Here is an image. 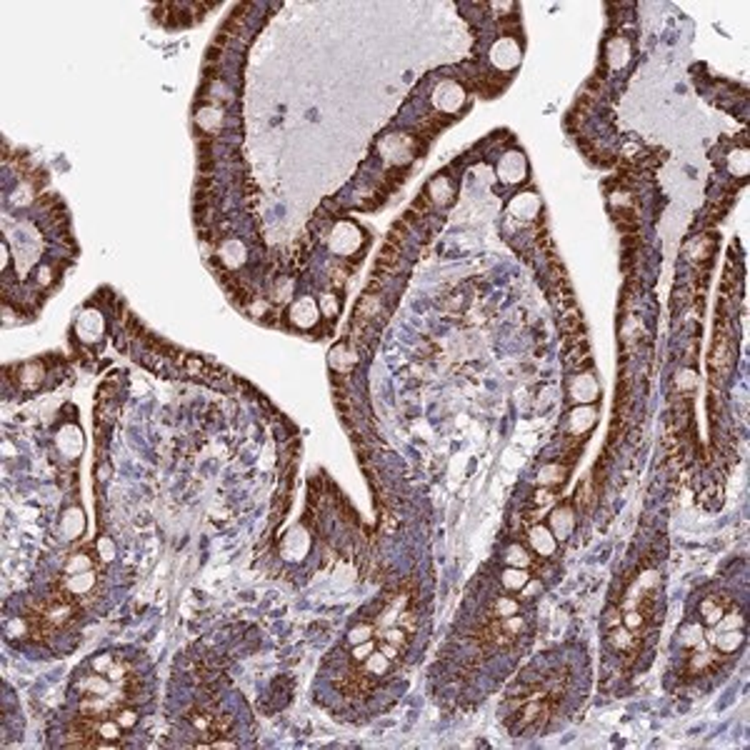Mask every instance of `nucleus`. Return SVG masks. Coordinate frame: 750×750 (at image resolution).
I'll return each instance as SVG.
<instances>
[{"mask_svg":"<svg viewBox=\"0 0 750 750\" xmlns=\"http://www.w3.org/2000/svg\"><path fill=\"white\" fill-rule=\"evenodd\" d=\"M678 643H680L683 648H690V650L703 648V646H705V635H703V628H701V625H696V623H688V625H683V628H680V633H678Z\"/></svg>","mask_w":750,"mask_h":750,"instance_id":"obj_25","label":"nucleus"},{"mask_svg":"<svg viewBox=\"0 0 750 750\" xmlns=\"http://www.w3.org/2000/svg\"><path fill=\"white\" fill-rule=\"evenodd\" d=\"M93 588H95V575L91 573V570H86V573H70V578H68V591L73 593V595H86V593H91Z\"/></svg>","mask_w":750,"mask_h":750,"instance_id":"obj_26","label":"nucleus"},{"mask_svg":"<svg viewBox=\"0 0 750 750\" xmlns=\"http://www.w3.org/2000/svg\"><path fill=\"white\" fill-rule=\"evenodd\" d=\"M733 363H735V338H733V330L728 328L726 320H720L713 341V350H710V368H713V373H718L720 378H726Z\"/></svg>","mask_w":750,"mask_h":750,"instance_id":"obj_2","label":"nucleus"},{"mask_svg":"<svg viewBox=\"0 0 750 750\" xmlns=\"http://www.w3.org/2000/svg\"><path fill=\"white\" fill-rule=\"evenodd\" d=\"M288 318L295 328L311 330L318 325L320 320V308H318L315 298H298L295 303H290V311H288Z\"/></svg>","mask_w":750,"mask_h":750,"instance_id":"obj_6","label":"nucleus"},{"mask_svg":"<svg viewBox=\"0 0 750 750\" xmlns=\"http://www.w3.org/2000/svg\"><path fill=\"white\" fill-rule=\"evenodd\" d=\"M715 245H718V238L713 235H696V240H690L688 245V256L696 263H708L715 253Z\"/></svg>","mask_w":750,"mask_h":750,"instance_id":"obj_21","label":"nucleus"},{"mask_svg":"<svg viewBox=\"0 0 750 750\" xmlns=\"http://www.w3.org/2000/svg\"><path fill=\"white\" fill-rule=\"evenodd\" d=\"M598 396H600V385L593 373H578L570 380V398L578 405H591L593 400H598Z\"/></svg>","mask_w":750,"mask_h":750,"instance_id":"obj_8","label":"nucleus"},{"mask_svg":"<svg viewBox=\"0 0 750 750\" xmlns=\"http://www.w3.org/2000/svg\"><path fill=\"white\" fill-rule=\"evenodd\" d=\"M98 548H100V553H103L105 561H110V558H113V543H110L108 538H103V540H100Z\"/></svg>","mask_w":750,"mask_h":750,"instance_id":"obj_43","label":"nucleus"},{"mask_svg":"<svg viewBox=\"0 0 750 750\" xmlns=\"http://www.w3.org/2000/svg\"><path fill=\"white\" fill-rule=\"evenodd\" d=\"M493 610H495V616H498L500 620H503V618L515 616V613H518V603H515L513 598H508V595H500V598L495 600Z\"/></svg>","mask_w":750,"mask_h":750,"instance_id":"obj_36","label":"nucleus"},{"mask_svg":"<svg viewBox=\"0 0 750 750\" xmlns=\"http://www.w3.org/2000/svg\"><path fill=\"white\" fill-rule=\"evenodd\" d=\"M728 168H731L733 175L738 178L748 175V150H733L728 155Z\"/></svg>","mask_w":750,"mask_h":750,"instance_id":"obj_29","label":"nucleus"},{"mask_svg":"<svg viewBox=\"0 0 750 750\" xmlns=\"http://www.w3.org/2000/svg\"><path fill=\"white\" fill-rule=\"evenodd\" d=\"M510 213L520 220H536L538 213H540V198L533 190H525V193H518V196L510 201Z\"/></svg>","mask_w":750,"mask_h":750,"instance_id":"obj_12","label":"nucleus"},{"mask_svg":"<svg viewBox=\"0 0 750 750\" xmlns=\"http://www.w3.org/2000/svg\"><path fill=\"white\" fill-rule=\"evenodd\" d=\"M363 231H360L355 223H338L330 233V250L336 256H355L363 245Z\"/></svg>","mask_w":750,"mask_h":750,"instance_id":"obj_3","label":"nucleus"},{"mask_svg":"<svg viewBox=\"0 0 750 750\" xmlns=\"http://www.w3.org/2000/svg\"><path fill=\"white\" fill-rule=\"evenodd\" d=\"M58 451L63 453V455L68 458H78V453L83 451V435H80V430L75 425H65L58 433Z\"/></svg>","mask_w":750,"mask_h":750,"instance_id":"obj_20","label":"nucleus"},{"mask_svg":"<svg viewBox=\"0 0 750 750\" xmlns=\"http://www.w3.org/2000/svg\"><path fill=\"white\" fill-rule=\"evenodd\" d=\"M218 258H220V263H223L226 268L235 270V268H240L245 260H248V253H245V245L240 243V240H226V243L220 245Z\"/></svg>","mask_w":750,"mask_h":750,"instance_id":"obj_18","label":"nucleus"},{"mask_svg":"<svg viewBox=\"0 0 750 750\" xmlns=\"http://www.w3.org/2000/svg\"><path fill=\"white\" fill-rule=\"evenodd\" d=\"M506 561H508V565H513V568H528V565H531V558H528V553H525L523 545H510V548L506 550Z\"/></svg>","mask_w":750,"mask_h":750,"instance_id":"obj_33","label":"nucleus"},{"mask_svg":"<svg viewBox=\"0 0 750 750\" xmlns=\"http://www.w3.org/2000/svg\"><path fill=\"white\" fill-rule=\"evenodd\" d=\"M433 105L448 116L458 113L465 105V88L455 80H440L433 91Z\"/></svg>","mask_w":750,"mask_h":750,"instance_id":"obj_4","label":"nucleus"},{"mask_svg":"<svg viewBox=\"0 0 750 750\" xmlns=\"http://www.w3.org/2000/svg\"><path fill=\"white\" fill-rule=\"evenodd\" d=\"M75 330H78V338H83V341H98L105 330L103 315L98 311H86L78 318Z\"/></svg>","mask_w":750,"mask_h":750,"instance_id":"obj_15","label":"nucleus"},{"mask_svg":"<svg viewBox=\"0 0 750 750\" xmlns=\"http://www.w3.org/2000/svg\"><path fill=\"white\" fill-rule=\"evenodd\" d=\"M568 478V468L563 463H550L545 465V468H540V473H538V485H543V488H558V485H563Z\"/></svg>","mask_w":750,"mask_h":750,"instance_id":"obj_23","label":"nucleus"},{"mask_svg":"<svg viewBox=\"0 0 750 750\" xmlns=\"http://www.w3.org/2000/svg\"><path fill=\"white\" fill-rule=\"evenodd\" d=\"M528 543H531V548L540 558H550L555 553V548H558V540H555V536L545 525H533L531 531H528Z\"/></svg>","mask_w":750,"mask_h":750,"instance_id":"obj_13","label":"nucleus"},{"mask_svg":"<svg viewBox=\"0 0 750 750\" xmlns=\"http://www.w3.org/2000/svg\"><path fill=\"white\" fill-rule=\"evenodd\" d=\"M355 363H358V353L350 348L348 343H341V345H336V348L330 350V368L338 375H348L355 368Z\"/></svg>","mask_w":750,"mask_h":750,"instance_id":"obj_16","label":"nucleus"},{"mask_svg":"<svg viewBox=\"0 0 750 750\" xmlns=\"http://www.w3.org/2000/svg\"><path fill=\"white\" fill-rule=\"evenodd\" d=\"M318 308H320V315L336 318L338 311H341V298H336V293H323V295H320V303H318Z\"/></svg>","mask_w":750,"mask_h":750,"instance_id":"obj_34","label":"nucleus"},{"mask_svg":"<svg viewBox=\"0 0 750 750\" xmlns=\"http://www.w3.org/2000/svg\"><path fill=\"white\" fill-rule=\"evenodd\" d=\"M723 613H726V605H723V603H718V600H715V598L703 600V605H701V616H703V620H705V625H715V623H718L720 618H723Z\"/></svg>","mask_w":750,"mask_h":750,"instance_id":"obj_28","label":"nucleus"},{"mask_svg":"<svg viewBox=\"0 0 750 750\" xmlns=\"http://www.w3.org/2000/svg\"><path fill=\"white\" fill-rule=\"evenodd\" d=\"M498 178L503 180V183H510V185L523 183L525 178H528V160H525L523 153H520V150L506 153V155L500 158Z\"/></svg>","mask_w":750,"mask_h":750,"instance_id":"obj_5","label":"nucleus"},{"mask_svg":"<svg viewBox=\"0 0 750 750\" xmlns=\"http://www.w3.org/2000/svg\"><path fill=\"white\" fill-rule=\"evenodd\" d=\"M713 663H715V653L701 650V653H696V655L690 658V671H693V673H703V671H708V668H710Z\"/></svg>","mask_w":750,"mask_h":750,"instance_id":"obj_35","label":"nucleus"},{"mask_svg":"<svg viewBox=\"0 0 750 750\" xmlns=\"http://www.w3.org/2000/svg\"><path fill=\"white\" fill-rule=\"evenodd\" d=\"M116 720L120 728H133L135 723H138V715H135V710H128V708H125V710H120V713L116 715Z\"/></svg>","mask_w":750,"mask_h":750,"instance_id":"obj_42","label":"nucleus"},{"mask_svg":"<svg viewBox=\"0 0 750 750\" xmlns=\"http://www.w3.org/2000/svg\"><path fill=\"white\" fill-rule=\"evenodd\" d=\"M705 641L720 653H735L740 646H743L745 635H743V630H718V633L713 630Z\"/></svg>","mask_w":750,"mask_h":750,"instance_id":"obj_17","label":"nucleus"},{"mask_svg":"<svg viewBox=\"0 0 750 750\" xmlns=\"http://www.w3.org/2000/svg\"><path fill=\"white\" fill-rule=\"evenodd\" d=\"M500 583H503V588H508V591H523V588L531 583V575H528L525 568L508 565L506 570H503V575H500Z\"/></svg>","mask_w":750,"mask_h":750,"instance_id":"obj_24","label":"nucleus"},{"mask_svg":"<svg viewBox=\"0 0 750 750\" xmlns=\"http://www.w3.org/2000/svg\"><path fill=\"white\" fill-rule=\"evenodd\" d=\"M613 646H616L618 650H628V648L633 646V633H630L628 628L616 630V633H613Z\"/></svg>","mask_w":750,"mask_h":750,"instance_id":"obj_40","label":"nucleus"},{"mask_svg":"<svg viewBox=\"0 0 750 750\" xmlns=\"http://www.w3.org/2000/svg\"><path fill=\"white\" fill-rule=\"evenodd\" d=\"M598 423V410L593 405H578V408L570 413V421H568V428H570V438H586L588 433L593 430V425Z\"/></svg>","mask_w":750,"mask_h":750,"instance_id":"obj_11","label":"nucleus"},{"mask_svg":"<svg viewBox=\"0 0 750 750\" xmlns=\"http://www.w3.org/2000/svg\"><path fill=\"white\" fill-rule=\"evenodd\" d=\"M91 565H93L91 558H88L86 553H78V555H73V558L68 561L65 570H68V573H86V570H91Z\"/></svg>","mask_w":750,"mask_h":750,"instance_id":"obj_37","label":"nucleus"},{"mask_svg":"<svg viewBox=\"0 0 750 750\" xmlns=\"http://www.w3.org/2000/svg\"><path fill=\"white\" fill-rule=\"evenodd\" d=\"M233 745H235L233 740H213V743H210V748H233Z\"/></svg>","mask_w":750,"mask_h":750,"instance_id":"obj_44","label":"nucleus"},{"mask_svg":"<svg viewBox=\"0 0 750 750\" xmlns=\"http://www.w3.org/2000/svg\"><path fill=\"white\" fill-rule=\"evenodd\" d=\"M373 635H375V628H373V625H368V623H360V625L350 628L348 643H350V646H360V643L373 641Z\"/></svg>","mask_w":750,"mask_h":750,"instance_id":"obj_31","label":"nucleus"},{"mask_svg":"<svg viewBox=\"0 0 750 750\" xmlns=\"http://www.w3.org/2000/svg\"><path fill=\"white\" fill-rule=\"evenodd\" d=\"M633 58V43L630 38L625 36H616L610 38L608 45H605V63H608V70H620L625 68Z\"/></svg>","mask_w":750,"mask_h":750,"instance_id":"obj_9","label":"nucleus"},{"mask_svg":"<svg viewBox=\"0 0 750 750\" xmlns=\"http://www.w3.org/2000/svg\"><path fill=\"white\" fill-rule=\"evenodd\" d=\"M743 625H745V618L740 616L738 610H731V613L726 610V613H723V618L715 623L713 628H718V630H743Z\"/></svg>","mask_w":750,"mask_h":750,"instance_id":"obj_30","label":"nucleus"},{"mask_svg":"<svg viewBox=\"0 0 750 750\" xmlns=\"http://www.w3.org/2000/svg\"><path fill=\"white\" fill-rule=\"evenodd\" d=\"M696 383H698V378H696V370H693V368H685V370L675 378V388L683 398L688 396L690 391H696Z\"/></svg>","mask_w":750,"mask_h":750,"instance_id":"obj_32","label":"nucleus"},{"mask_svg":"<svg viewBox=\"0 0 750 750\" xmlns=\"http://www.w3.org/2000/svg\"><path fill=\"white\" fill-rule=\"evenodd\" d=\"M643 623H646V616H643L641 610H625V616H623V625L630 630V633H635V630H641L643 628Z\"/></svg>","mask_w":750,"mask_h":750,"instance_id":"obj_38","label":"nucleus"},{"mask_svg":"<svg viewBox=\"0 0 750 750\" xmlns=\"http://www.w3.org/2000/svg\"><path fill=\"white\" fill-rule=\"evenodd\" d=\"M363 668H366L368 675H385L391 671V658L383 650H373L366 663H363Z\"/></svg>","mask_w":750,"mask_h":750,"instance_id":"obj_27","label":"nucleus"},{"mask_svg":"<svg viewBox=\"0 0 750 750\" xmlns=\"http://www.w3.org/2000/svg\"><path fill=\"white\" fill-rule=\"evenodd\" d=\"M61 531L65 538H80L83 536V531H86V515H83V510L80 508H70V510H65V515H63L61 520Z\"/></svg>","mask_w":750,"mask_h":750,"instance_id":"obj_22","label":"nucleus"},{"mask_svg":"<svg viewBox=\"0 0 750 750\" xmlns=\"http://www.w3.org/2000/svg\"><path fill=\"white\" fill-rule=\"evenodd\" d=\"M418 148H421V141L415 135H405V133L385 135L383 141L378 143L380 158H383L388 171H405V165L415 158Z\"/></svg>","mask_w":750,"mask_h":750,"instance_id":"obj_1","label":"nucleus"},{"mask_svg":"<svg viewBox=\"0 0 750 750\" xmlns=\"http://www.w3.org/2000/svg\"><path fill=\"white\" fill-rule=\"evenodd\" d=\"M98 735H100V738H105V740H118V738H120V726H118V720L116 718L103 720V723L98 726Z\"/></svg>","mask_w":750,"mask_h":750,"instance_id":"obj_39","label":"nucleus"},{"mask_svg":"<svg viewBox=\"0 0 750 750\" xmlns=\"http://www.w3.org/2000/svg\"><path fill=\"white\" fill-rule=\"evenodd\" d=\"M370 653H373V641L360 643V646H353V660H355V663L363 665V663L368 660V655H370Z\"/></svg>","mask_w":750,"mask_h":750,"instance_id":"obj_41","label":"nucleus"},{"mask_svg":"<svg viewBox=\"0 0 750 750\" xmlns=\"http://www.w3.org/2000/svg\"><path fill=\"white\" fill-rule=\"evenodd\" d=\"M575 528V513L570 506H561L550 513V533L555 536V540H565Z\"/></svg>","mask_w":750,"mask_h":750,"instance_id":"obj_14","label":"nucleus"},{"mask_svg":"<svg viewBox=\"0 0 750 750\" xmlns=\"http://www.w3.org/2000/svg\"><path fill=\"white\" fill-rule=\"evenodd\" d=\"M223 120H226V116H223V108L220 105H203L201 110H198V116H196V123H198V128L205 130V133H218L220 128H223Z\"/></svg>","mask_w":750,"mask_h":750,"instance_id":"obj_19","label":"nucleus"},{"mask_svg":"<svg viewBox=\"0 0 750 750\" xmlns=\"http://www.w3.org/2000/svg\"><path fill=\"white\" fill-rule=\"evenodd\" d=\"M423 196L428 198V203H430V205L446 208V205H451V203L455 201V183H453L451 175H438V178H433V180L428 183V188H425V193H423Z\"/></svg>","mask_w":750,"mask_h":750,"instance_id":"obj_10","label":"nucleus"},{"mask_svg":"<svg viewBox=\"0 0 750 750\" xmlns=\"http://www.w3.org/2000/svg\"><path fill=\"white\" fill-rule=\"evenodd\" d=\"M490 61L500 70H513L520 63V45L515 43V38L506 36L495 40V45L490 48Z\"/></svg>","mask_w":750,"mask_h":750,"instance_id":"obj_7","label":"nucleus"}]
</instances>
